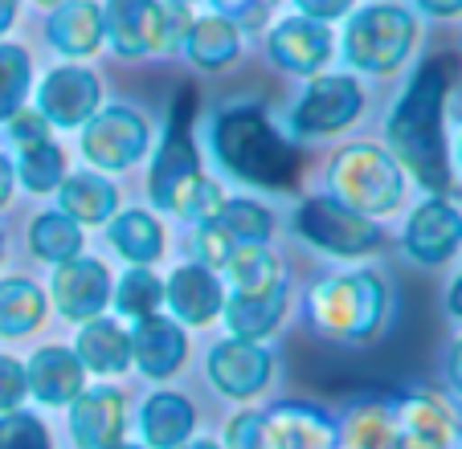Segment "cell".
<instances>
[{
  "label": "cell",
  "mask_w": 462,
  "mask_h": 449,
  "mask_svg": "<svg viewBox=\"0 0 462 449\" xmlns=\"http://www.w3.org/2000/svg\"><path fill=\"white\" fill-rule=\"evenodd\" d=\"M197 433V405L184 392L156 389L140 405V437L148 449H180Z\"/></svg>",
  "instance_id": "22"
},
{
  "label": "cell",
  "mask_w": 462,
  "mask_h": 449,
  "mask_svg": "<svg viewBox=\"0 0 462 449\" xmlns=\"http://www.w3.org/2000/svg\"><path fill=\"white\" fill-rule=\"evenodd\" d=\"M168 5H172V9H180V13H184V9H189V5H197V0H168Z\"/></svg>",
  "instance_id": "50"
},
{
  "label": "cell",
  "mask_w": 462,
  "mask_h": 449,
  "mask_svg": "<svg viewBox=\"0 0 462 449\" xmlns=\"http://www.w3.org/2000/svg\"><path fill=\"white\" fill-rule=\"evenodd\" d=\"M148 197L156 208H164V213L180 216L189 224L209 221L221 208V200H226V192L201 172V156H197V143L189 135V95L176 106L172 127H168L156 160H152Z\"/></svg>",
  "instance_id": "4"
},
{
  "label": "cell",
  "mask_w": 462,
  "mask_h": 449,
  "mask_svg": "<svg viewBox=\"0 0 462 449\" xmlns=\"http://www.w3.org/2000/svg\"><path fill=\"white\" fill-rule=\"evenodd\" d=\"M13 21H17V0H0V37L9 33Z\"/></svg>",
  "instance_id": "47"
},
{
  "label": "cell",
  "mask_w": 462,
  "mask_h": 449,
  "mask_svg": "<svg viewBox=\"0 0 462 449\" xmlns=\"http://www.w3.org/2000/svg\"><path fill=\"white\" fill-rule=\"evenodd\" d=\"M221 9V17H229L237 29H258L266 25V17H271L274 0H213Z\"/></svg>",
  "instance_id": "41"
},
{
  "label": "cell",
  "mask_w": 462,
  "mask_h": 449,
  "mask_svg": "<svg viewBox=\"0 0 462 449\" xmlns=\"http://www.w3.org/2000/svg\"><path fill=\"white\" fill-rule=\"evenodd\" d=\"M164 303L176 323H184V327H205V323H213L221 315V307H226V286H221L217 270H209L205 261H184L164 282Z\"/></svg>",
  "instance_id": "18"
},
{
  "label": "cell",
  "mask_w": 462,
  "mask_h": 449,
  "mask_svg": "<svg viewBox=\"0 0 462 449\" xmlns=\"http://www.w3.org/2000/svg\"><path fill=\"white\" fill-rule=\"evenodd\" d=\"M37 5H45V9H58V5H66V0H37Z\"/></svg>",
  "instance_id": "51"
},
{
  "label": "cell",
  "mask_w": 462,
  "mask_h": 449,
  "mask_svg": "<svg viewBox=\"0 0 462 449\" xmlns=\"http://www.w3.org/2000/svg\"><path fill=\"white\" fill-rule=\"evenodd\" d=\"M103 29L106 41L123 58H143V53L176 50V41L184 37V17L172 5L160 0H106L103 5Z\"/></svg>",
  "instance_id": "9"
},
{
  "label": "cell",
  "mask_w": 462,
  "mask_h": 449,
  "mask_svg": "<svg viewBox=\"0 0 462 449\" xmlns=\"http://www.w3.org/2000/svg\"><path fill=\"white\" fill-rule=\"evenodd\" d=\"M111 298H115V311H119L123 319L156 315L160 307H164V278H160L152 266H131L127 274L115 282Z\"/></svg>",
  "instance_id": "35"
},
{
  "label": "cell",
  "mask_w": 462,
  "mask_h": 449,
  "mask_svg": "<svg viewBox=\"0 0 462 449\" xmlns=\"http://www.w3.org/2000/svg\"><path fill=\"white\" fill-rule=\"evenodd\" d=\"M0 449H53L50 425L25 408L0 413Z\"/></svg>",
  "instance_id": "37"
},
{
  "label": "cell",
  "mask_w": 462,
  "mask_h": 449,
  "mask_svg": "<svg viewBox=\"0 0 462 449\" xmlns=\"http://www.w3.org/2000/svg\"><path fill=\"white\" fill-rule=\"evenodd\" d=\"M180 45H184V53H189V61L197 69H226L229 61L242 53V29H237L229 17L213 13V17L189 21Z\"/></svg>",
  "instance_id": "30"
},
{
  "label": "cell",
  "mask_w": 462,
  "mask_h": 449,
  "mask_svg": "<svg viewBox=\"0 0 462 449\" xmlns=\"http://www.w3.org/2000/svg\"><path fill=\"white\" fill-rule=\"evenodd\" d=\"M5 253H9V245H5V229H0V261H5Z\"/></svg>",
  "instance_id": "52"
},
{
  "label": "cell",
  "mask_w": 462,
  "mask_h": 449,
  "mask_svg": "<svg viewBox=\"0 0 462 449\" xmlns=\"http://www.w3.org/2000/svg\"><path fill=\"white\" fill-rule=\"evenodd\" d=\"M266 53L279 61L287 74L315 78L328 61H332V33L323 21L311 17H287L266 33Z\"/></svg>",
  "instance_id": "19"
},
{
  "label": "cell",
  "mask_w": 462,
  "mask_h": 449,
  "mask_svg": "<svg viewBox=\"0 0 462 449\" xmlns=\"http://www.w3.org/2000/svg\"><path fill=\"white\" fill-rule=\"evenodd\" d=\"M50 315V294L29 278H5L0 282V335L25 339Z\"/></svg>",
  "instance_id": "31"
},
{
  "label": "cell",
  "mask_w": 462,
  "mask_h": 449,
  "mask_svg": "<svg viewBox=\"0 0 462 449\" xmlns=\"http://www.w3.org/2000/svg\"><path fill=\"white\" fill-rule=\"evenodd\" d=\"M450 58H430L389 111L384 135H389V156L426 192L442 197L450 192V151H446V90H450Z\"/></svg>",
  "instance_id": "1"
},
{
  "label": "cell",
  "mask_w": 462,
  "mask_h": 449,
  "mask_svg": "<svg viewBox=\"0 0 462 449\" xmlns=\"http://www.w3.org/2000/svg\"><path fill=\"white\" fill-rule=\"evenodd\" d=\"M446 311H450V319L462 323V274L450 282V290H446Z\"/></svg>",
  "instance_id": "45"
},
{
  "label": "cell",
  "mask_w": 462,
  "mask_h": 449,
  "mask_svg": "<svg viewBox=\"0 0 462 449\" xmlns=\"http://www.w3.org/2000/svg\"><path fill=\"white\" fill-rule=\"evenodd\" d=\"M58 208L79 224H106L119 213V188L103 172H66L58 184Z\"/></svg>",
  "instance_id": "29"
},
{
  "label": "cell",
  "mask_w": 462,
  "mask_h": 449,
  "mask_svg": "<svg viewBox=\"0 0 462 449\" xmlns=\"http://www.w3.org/2000/svg\"><path fill=\"white\" fill-rule=\"evenodd\" d=\"M127 429V397L115 384L82 389L70 400V437L79 449H103L111 441H123Z\"/></svg>",
  "instance_id": "20"
},
{
  "label": "cell",
  "mask_w": 462,
  "mask_h": 449,
  "mask_svg": "<svg viewBox=\"0 0 462 449\" xmlns=\"http://www.w3.org/2000/svg\"><path fill=\"white\" fill-rule=\"evenodd\" d=\"M74 355L95 376H123L131 368V335L119 319L98 315V319L82 323L79 339H74Z\"/></svg>",
  "instance_id": "28"
},
{
  "label": "cell",
  "mask_w": 462,
  "mask_h": 449,
  "mask_svg": "<svg viewBox=\"0 0 462 449\" xmlns=\"http://www.w3.org/2000/svg\"><path fill=\"white\" fill-rule=\"evenodd\" d=\"M221 449H262V408H245V413L229 417L226 433H221Z\"/></svg>",
  "instance_id": "39"
},
{
  "label": "cell",
  "mask_w": 462,
  "mask_h": 449,
  "mask_svg": "<svg viewBox=\"0 0 462 449\" xmlns=\"http://www.w3.org/2000/svg\"><path fill=\"white\" fill-rule=\"evenodd\" d=\"M103 449H148V445H143V441L140 445H135V441H111V445H103Z\"/></svg>",
  "instance_id": "49"
},
{
  "label": "cell",
  "mask_w": 462,
  "mask_h": 449,
  "mask_svg": "<svg viewBox=\"0 0 462 449\" xmlns=\"http://www.w3.org/2000/svg\"><path fill=\"white\" fill-rule=\"evenodd\" d=\"M103 103V87L87 66H53L37 87V111L45 115L50 127H82Z\"/></svg>",
  "instance_id": "15"
},
{
  "label": "cell",
  "mask_w": 462,
  "mask_h": 449,
  "mask_svg": "<svg viewBox=\"0 0 462 449\" xmlns=\"http://www.w3.org/2000/svg\"><path fill=\"white\" fill-rule=\"evenodd\" d=\"M413 41H418V21L402 5H368L352 13L344 29V58L365 74H393L405 66Z\"/></svg>",
  "instance_id": "6"
},
{
  "label": "cell",
  "mask_w": 462,
  "mask_h": 449,
  "mask_svg": "<svg viewBox=\"0 0 462 449\" xmlns=\"http://www.w3.org/2000/svg\"><path fill=\"white\" fill-rule=\"evenodd\" d=\"M209 384L229 400H254L271 389L274 380V355L262 344L250 339H221L209 347V363H205Z\"/></svg>",
  "instance_id": "12"
},
{
  "label": "cell",
  "mask_w": 462,
  "mask_h": 449,
  "mask_svg": "<svg viewBox=\"0 0 462 449\" xmlns=\"http://www.w3.org/2000/svg\"><path fill=\"white\" fill-rule=\"evenodd\" d=\"M402 250L418 266H446L462 250V213L446 197H430L405 221Z\"/></svg>",
  "instance_id": "14"
},
{
  "label": "cell",
  "mask_w": 462,
  "mask_h": 449,
  "mask_svg": "<svg viewBox=\"0 0 462 449\" xmlns=\"http://www.w3.org/2000/svg\"><path fill=\"white\" fill-rule=\"evenodd\" d=\"M352 5L356 0H295V9H299V17H311V21H340V17H348L352 13Z\"/></svg>",
  "instance_id": "42"
},
{
  "label": "cell",
  "mask_w": 462,
  "mask_h": 449,
  "mask_svg": "<svg viewBox=\"0 0 462 449\" xmlns=\"http://www.w3.org/2000/svg\"><path fill=\"white\" fill-rule=\"evenodd\" d=\"M45 37L66 58H90V53H98L106 41L103 5H95V0H66V5H58L50 13Z\"/></svg>",
  "instance_id": "24"
},
{
  "label": "cell",
  "mask_w": 462,
  "mask_h": 449,
  "mask_svg": "<svg viewBox=\"0 0 462 449\" xmlns=\"http://www.w3.org/2000/svg\"><path fill=\"white\" fill-rule=\"evenodd\" d=\"M328 188L340 205L356 208L365 216H384L397 213L405 200V172L402 164L373 143H352L328 168Z\"/></svg>",
  "instance_id": "5"
},
{
  "label": "cell",
  "mask_w": 462,
  "mask_h": 449,
  "mask_svg": "<svg viewBox=\"0 0 462 449\" xmlns=\"http://www.w3.org/2000/svg\"><path fill=\"white\" fill-rule=\"evenodd\" d=\"M152 147V127L131 106H98L82 123V156L98 172H127Z\"/></svg>",
  "instance_id": "10"
},
{
  "label": "cell",
  "mask_w": 462,
  "mask_h": 449,
  "mask_svg": "<svg viewBox=\"0 0 462 449\" xmlns=\"http://www.w3.org/2000/svg\"><path fill=\"white\" fill-rule=\"evenodd\" d=\"M418 5L430 17H458L462 13V0H418Z\"/></svg>",
  "instance_id": "44"
},
{
  "label": "cell",
  "mask_w": 462,
  "mask_h": 449,
  "mask_svg": "<svg viewBox=\"0 0 462 449\" xmlns=\"http://www.w3.org/2000/svg\"><path fill=\"white\" fill-rule=\"evenodd\" d=\"M262 449H340V425L311 400H279L262 413Z\"/></svg>",
  "instance_id": "13"
},
{
  "label": "cell",
  "mask_w": 462,
  "mask_h": 449,
  "mask_svg": "<svg viewBox=\"0 0 462 449\" xmlns=\"http://www.w3.org/2000/svg\"><path fill=\"white\" fill-rule=\"evenodd\" d=\"M13 176L21 180L25 192H58V184L66 180V151H61L53 139H42L33 147H21L17 164H13Z\"/></svg>",
  "instance_id": "34"
},
{
  "label": "cell",
  "mask_w": 462,
  "mask_h": 449,
  "mask_svg": "<svg viewBox=\"0 0 462 449\" xmlns=\"http://www.w3.org/2000/svg\"><path fill=\"white\" fill-rule=\"evenodd\" d=\"M29 78H33L29 74V53L21 45L0 41V127L13 111H21V103L29 95Z\"/></svg>",
  "instance_id": "36"
},
{
  "label": "cell",
  "mask_w": 462,
  "mask_h": 449,
  "mask_svg": "<svg viewBox=\"0 0 462 449\" xmlns=\"http://www.w3.org/2000/svg\"><path fill=\"white\" fill-rule=\"evenodd\" d=\"M106 242L131 266H152L168 253V234L160 224L156 213L148 208H127V213H115L106 221Z\"/></svg>",
  "instance_id": "26"
},
{
  "label": "cell",
  "mask_w": 462,
  "mask_h": 449,
  "mask_svg": "<svg viewBox=\"0 0 462 449\" xmlns=\"http://www.w3.org/2000/svg\"><path fill=\"white\" fill-rule=\"evenodd\" d=\"M180 449H221V441H209V437H192V441H184Z\"/></svg>",
  "instance_id": "48"
},
{
  "label": "cell",
  "mask_w": 462,
  "mask_h": 449,
  "mask_svg": "<svg viewBox=\"0 0 462 449\" xmlns=\"http://www.w3.org/2000/svg\"><path fill=\"white\" fill-rule=\"evenodd\" d=\"M229 290L234 294H271L287 290V261L271 250V245H250V250L234 253L226 266Z\"/></svg>",
  "instance_id": "32"
},
{
  "label": "cell",
  "mask_w": 462,
  "mask_h": 449,
  "mask_svg": "<svg viewBox=\"0 0 462 449\" xmlns=\"http://www.w3.org/2000/svg\"><path fill=\"white\" fill-rule=\"evenodd\" d=\"M209 143L217 164L254 188H287L299 172V151L258 106H229L213 119Z\"/></svg>",
  "instance_id": "3"
},
{
  "label": "cell",
  "mask_w": 462,
  "mask_h": 449,
  "mask_svg": "<svg viewBox=\"0 0 462 449\" xmlns=\"http://www.w3.org/2000/svg\"><path fill=\"white\" fill-rule=\"evenodd\" d=\"M274 237V213L266 205L250 197H226L221 208L209 221L197 224V261H205L209 270H226L229 258L250 245H271Z\"/></svg>",
  "instance_id": "8"
},
{
  "label": "cell",
  "mask_w": 462,
  "mask_h": 449,
  "mask_svg": "<svg viewBox=\"0 0 462 449\" xmlns=\"http://www.w3.org/2000/svg\"><path fill=\"white\" fill-rule=\"evenodd\" d=\"M397 421L410 441L421 449H446L454 437H462V421L450 408V400L438 392H405L397 397Z\"/></svg>",
  "instance_id": "23"
},
{
  "label": "cell",
  "mask_w": 462,
  "mask_h": 449,
  "mask_svg": "<svg viewBox=\"0 0 462 449\" xmlns=\"http://www.w3.org/2000/svg\"><path fill=\"white\" fill-rule=\"evenodd\" d=\"M25 384L29 397L45 408H70V400L87 389V368L82 360L61 344L37 347L25 363Z\"/></svg>",
  "instance_id": "21"
},
{
  "label": "cell",
  "mask_w": 462,
  "mask_h": 449,
  "mask_svg": "<svg viewBox=\"0 0 462 449\" xmlns=\"http://www.w3.org/2000/svg\"><path fill=\"white\" fill-rule=\"evenodd\" d=\"M393 315V290L381 270H344L328 274L307 290L303 319L328 344H373Z\"/></svg>",
  "instance_id": "2"
},
{
  "label": "cell",
  "mask_w": 462,
  "mask_h": 449,
  "mask_svg": "<svg viewBox=\"0 0 462 449\" xmlns=\"http://www.w3.org/2000/svg\"><path fill=\"white\" fill-rule=\"evenodd\" d=\"M13 200V164L0 156V208Z\"/></svg>",
  "instance_id": "46"
},
{
  "label": "cell",
  "mask_w": 462,
  "mask_h": 449,
  "mask_svg": "<svg viewBox=\"0 0 462 449\" xmlns=\"http://www.w3.org/2000/svg\"><path fill=\"white\" fill-rule=\"evenodd\" d=\"M365 111V90L352 74H315L303 90L299 106L291 111V131L303 139H323L352 127Z\"/></svg>",
  "instance_id": "11"
},
{
  "label": "cell",
  "mask_w": 462,
  "mask_h": 449,
  "mask_svg": "<svg viewBox=\"0 0 462 449\" xmlns=\"http://www.w3.org/2000/svg\"><path fill=\"white\" fill-rule=\"evenodd\" d=\"M336 425H340V449H402L397 397L356 400Z\"/></svg>",
  "instance_id": "25"
},
{
  "label": "cell",
  "mask_w": 462,
  "mask_h": 449,
  "mask_svg": "<svg viewBox=\"0 0 462 449\" xmlns=\"http://www.w3.org/2000/svg\"><path fill=\"white\" fill-rule=\"evenodd\" d=\"M229 335L250 339V344H266L287 319V290L271 294H234L226 290V307H221Z\"/></svg>",
  "instance_id": "27"
},
{
  "label": "cell",
  "mask_w": 462,
  "mask_h": 449,
  "mask_svg": "<svg viewBox=\"0 0 462 449\" xmlns=\"http://www.w3.org/2000/svg\"><path fill=\"white\" fill-rule=\"evenodd\" d=\"M458 164H462V135H458Z\"/></svg>",
  "instance_id": "54"
},
{
  "label": "cell",
  "mask_w": 462,
  "mask_h": 449,
  "mask_svg": "<svg viewBox=\"0 0 462 449\" xmlns=\"http://www.w3.org/2000/svg\"><path fill=\"white\" fill-rule=\"evenodd\" d=\"M29 253L42 261H50V266H58V261H70L82 253V245H87V234H82V224L74 221V216H66L58 208V213H42L29 221Z\"/></svg>",
  "instance_id": "33"
},
{
  "label": "cell",
  "mask_w": 462,
  "mask_h": 449,
  "mask_svg": "<svg viewBox=\"0 0 462 449\" xmlns=\"http://www.w3.org/2000/svg\"><path fill=\"white\" fill-rule=\"evenodd\" d=\"M446 384H450L454 397H462V335L450 344V352H446Z\"/></svg>",
  "instance_id": "43"
},
{
  "label": "cell",
  "mask_w": 462,
  "mask_h": 449,
  "mask_svg": "<svg viewBox=\"0 0 462 449\" xmlns=\"http://www.w3.org/2000/svg\"><path fill=\"white\" fill-rule=\"evenodd\" d=\"M50 298L70 323L98 319L103 307L111 303V270L98 258H87V253L58 261V270L50 278Z\"/></svg>",
  "instance_id": "16"
},
{
  "label": "cell",
  "mask_w": 462,
  "mask_h": 449,
  "mask_svg": "<svg viewBox=\"0 0 462 449\" xmlns=\"http://www.w3.org/2000/svg\"><path fill=\"white\" fill-rule=\"evenodd\" d=\"M5 139H9L13 147H33V143H42V139H50V123H45V115L37 111H29V106H21V111H13L9 119H5Z\"/></svg>",
  "instance_id": "38"
},
{
  "label": "cell",
  "mask_w": 462,
  "mask_h": 449,
  "mask_svg": "<svg viewBox=\"0 0 462 449\" xmlns=\"http://www.w3.org/2000/svg\"><path fill=\"white\" fill-rule=\"evenodd\" d=\"M291 224H295L299 242L328 253V258H365V253H376L384 245L381 224H376L373 216L356 213V208L340 205L332 192L307 197L303 205L295 208Z\"/></svg>",
  "instance_id": "7"
},
{
  "label": "cell",
  "mask_w": 462,
  "mask_h": 449,
  "mask_svg": "<svg viewBox=\"0 0 462 449\" xmlns=\"http://www.w3.org/2000/svg\"><path fill=\"white\" fill-rule=\"evenodd\" d=\"M29 397V384H25V363L17 355L0 352V413H13L21 408V400Z\"/></svg>",
  "instance_id": "40"
},
{
  "label": "cell",
  "mask_w": 462,
  "mask_h": 449,
  "mask_svg": "<svg viewBox=\"0 0 462 449\" xmlns=\"http://www.w3.org/2000/svg\"><path fill=\"white\" fill-rule=\"evenodd\" d=\"M446 449H462V437H454V441H450V445H446Z\"/></svg>",
  "instance_id": "53"
},
{
  "label": "cell",
  "mask_w": 462,
  "mask_h": 449,
  "mask_svg": "<svg viewBox=\"0 0 462 449\" xmlns=\"http://www.w3.org/2000/svg\"><path fill=\"white\" fill-rule=\"evenodd\" d=\"M131 335V363L140 376L148 380H168L184 368L189 360V335H184V323L168 319V315H143L135 319V327L127 331Z\"/></svg>",
  "instance_id": "17"
}]
</instances>
